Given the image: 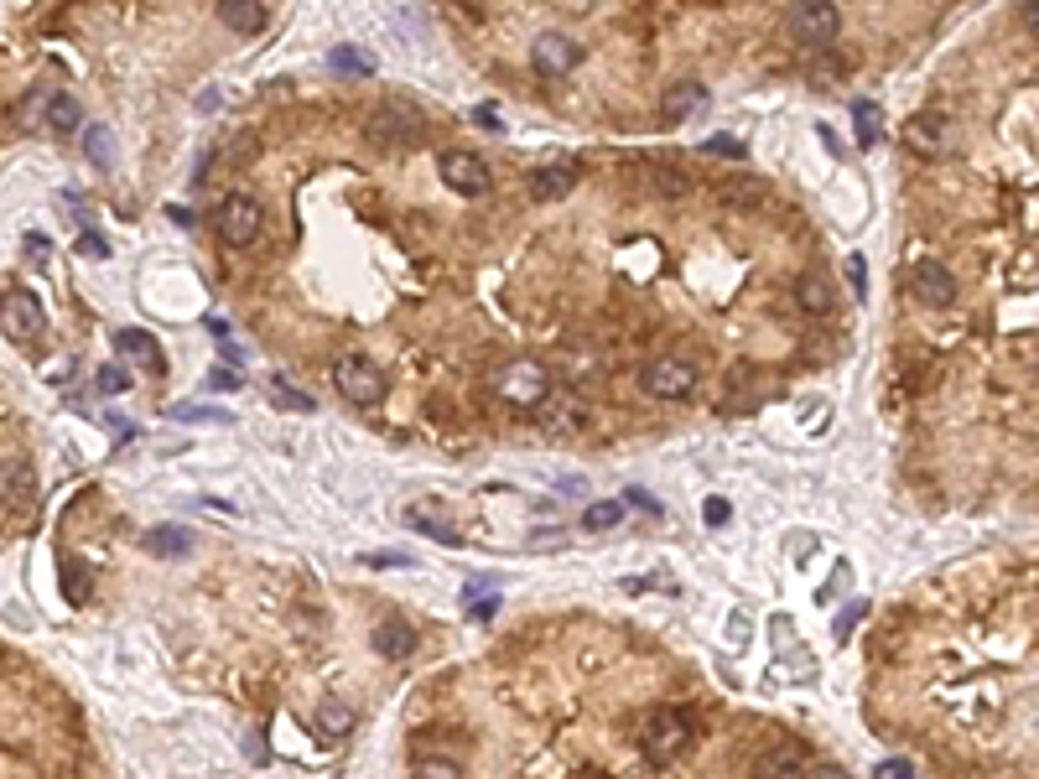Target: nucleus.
Listing matches in <instances>:
<instances>
[{
    "instance_id": "35",
    "label": "nucleus",
    "mask_w": 1039,
    "mask_h": 779,
    "mask_svg": "<svg viewBox=\"0 0 1039 779\" xmlns=\"http://www.w3.org/2000/svg\"><path fill=\"white\" fill-rule=\"evenodd\" d=\"M702 520H707V526H728V499H707V509H702Z\"/></svg>"
},
{
    "instance_id": "18",
    "label": "nucleus",
    "mask_w": 1039,
    "mask_h": 779,
    "mask_svg": "<svg viewBox=\"0 0 1039 779\" xmlns=\"http://www.w3.org/2000/svg\"><path fill=\"white\" fill-rule=\"evenodd\" d=\"M375 650L385 661H401V655L416 650V634H411V624H401V619H385V624L375 629Z\"/></svg>"
},
{
    "instance_id": "27",
    "label": "nucleus",
    "mask_w": 1039,
    "mask_h": 779,
    "mask_svg": "<svg viewBox=\"0 0 1039 779\" xmlns=\"http://www.w3.org/2000/svg\"><path fill=\"white\" fill-rule=\"evenodd\" d=\"M852 120H858V141H863V146H873V141H879V104L858 100V104H852Z\"/></svg>"
},
{
    "instance_id": "39",
    "label": "nucleus",
    "mask_w": 1039,
    "mask_h": 779,
    "mask_svg": "<svg viewBox=\"0 0 1039 779\" xmlns=\"http://www.w3.org/2000/svg\"><path fill=\"white\" fill-rule=\"evenodd\" d=\"M79 255H89V260H100V255H104V239H100V235H84V239H79Z\"/></svg>"
},
{
    "instance_id": "15",
    "label": "nucleus",
    "mask_w": 1039,
    "mask_h": 779,
    "mask_svg": "<svg viewBox=\"0 0 1039 779\" xmlns=\"http://www.w3.org/2000/svg\"><path fill=\"white\" fill-rule=\"evenodd\" d=\"M754 779H806L801 748H769L754 759Z\"/></svg>"
},
{
    "instance_id": "14",
    "label": "nucleus",
    "mask_w": 1039,
    "mask_h": 779,
    "mask_svg": "<svg viewBox=\"0 0 1039 779\" xmlns=\"http://www.w3.org/2000/svg\"><path fill=\"white\" fill-rule=\"evenodd\" d=\"M219 21L229 27V32H239V37H256V32H266L271 11H266L260 0H229V6H219Z\"/></svg>"
},
{
    "instance_id": "21",
    "label": "nucleus",
    "mask_w": 1039,
    "mask_h": 779,
    "mask_svg": "<svg viewBox=\"0 0 1039 779\" xmlns=\"http://www.w3.org/2000/svg\"><path fill=\"white\" fill-rule=\"evenodd\" d=\"M120 354H131V359H146V364H152V370H162V349H156V339H152V333H136V328H131V333H120Z\"/></svg>"
},
{
    "instance_id": "40",
    "label": "nucleus",
    "mask_w": 1039,
    "mask_h": 779,
    "mask_svg": "<svg viewBox=\"0 0 1039 779\" xmlns=\"http://www.w3.org/2000/svg\"><path fill=\"white\" fill-rule=\"evenodd\" d=\"M811 779H852V775L842 769V764H817V769H811Z\"/></svg>"
},
{
    "instance_id": "22",
    "label": "nucleus",
    "mask_w": 1039,
    "mask_h": 779,
    "mask_svg": "<svg viewBox=\"0 0 1039 779\" xmlns=\"http://www.w3.org/2000/svg\"><path fill=\"white\" fill-rule=\"evenodd\" d=\"M318 728H323L328 738H343V733H354V712L343 707V702H323V707H318Z\"/></svg>"
},
{
    "instance_id": "24",
    "label": "nucleus",
    "mask_w": 1039,
    "mask_h": 779,
    "mask_svg": "<svg viewBox=\"0 0 1039 779\" xmlns=\"http://www.w3.org/2000/svg\"><path fill=\"white\" fill-rule=\"evenodd\" d=\"M0 489H6V499H17V494L32 499V468H27V463H6V468H0Z\"/></svg>"
},
{
    "instance_id": "19",
    "label": "nucleus",
    "mask_w": 1039,
    "mask_h": 779,
    "mask_svg": "<svg viewBox=\"0 0 1039 779\" xmlns=\"http://www.w3.org/2000/svg\"><path fill=\"white\" fill-rule=\"evenodd\" d=\"M796 302H801L806 312H832V287H827V276H801V281H796Z\"/></svg>"
},
{
    "instance_id": "26",
    "label": "nucleus",
    "mask_w": 1039,
    "mask_h": 779,
    "mask_svg": "<svg viewBox=\"0 0 1039 779\" xmlns=\"http://www.w3.org/2000/svg\"><path fill=\"white\" fill-rule=\"evenodd\" d=\"M63 588H69V603H89V567L84 561H63Z\"/></svg>"
},
{
    "instance_id": "12",
    "label": "nucleus",
    "mask_w": 1039,
    "mask_h": 779,
    "mask_svg": "<svg viewBox=\"0 0 1039 779\" xmlns=\"http://www.w3.org/2000/svg\"><path fill=\"white\" fill-rule=\"evenodd\" d=\"M530 58H536V69H541L546 79H562L567 69H578V42H567V37L551 32V37H541V42H536V52H530Z\"/></svg>"
},
{
    "instance_id": "7",
    "label": "nucleus",
    "mask_w": 1039,
    "mask_h": 779,
    "mask_svg": "<svg viewBox=\"0 0 1039 779\" xmlns=\"http://www.w3.org/2000/svg\"><path fill=\"white\" fill-rule=\"evenodd\" d=\"M0 318L11 328V339H21V343H37L48 333V312H42V302H37L32 291H11L6 307H0Z\"/></svg>"
},
{
    "instance_id": "11",
    "label": "nucleus",
    "mask_w": 1039,
    "mask_h": 779,
    "mask_svg": "<svg viewBox=\"0 0 1039 779\" xmlns=\"http://www.w3.org/2000/svg\"><path fill=\"white\" fill-rule=\"evenodd\" d=\"M572 187H578V167H572V162H551V167H541L530 177V198H536V204H557Z\"/></svg>"
},
{
    "instance_id": "23",
    "label": "nucleus",
    "mask_w": 1039,
    "mask_h": 779,
    "mask_svg": "<svg viewBox=\"0 0 1039 779\" xmlns=\"http://www.w3.org/2000/svg\"><path fill=\"white\" fill-rule=\"evenodd\" d=\"M84 152H89V162H94V167H110V162H115V141H110V131H104V125H89V131H84Z\"/></svg>"
},
{
    "instance_id": "38",
    "label": "nucleus",
    "mask_w": 1039,
    "mask_h": 779,
    "mask_svg": "<svg viewBox=\"0 0 1039 779\" xmlns=\"http://www.w3.org/2000/svg\"><path fill=\"white\" fill-rule=\"evenodd\" d=\"M707 152H713V156H744V141L717 136V141H707Z\"/></svg>"
},
{
    "instance_id": "10",
    "label": "nucleus",
    "mask_w": 1039,
    "mask_h": 779,
    "mask_svg": "<svg viewBox=\"0 0 1039 779\" xmlns=\"http://www.w3.org/2000/svg\"><path fill=\"white\" fill-rule=\"evenodd\" d=\"M437 172H443V183L453 187V193H468V198L489 187V167H484L474 152H443Z\"/></svg>"
},
{
    "instance_id": "31",
    "label": "nucleus",
    "mask_w": 1039,
    "mask_h": 779,
    "mask_svg": "<svg viewBox=\"0 0 1039 779\" xmlns=\"http://www.w3.org/2000/svg\"><path fill=\"white\" fill-rule=\"evenodd\" d=\"M416 779H463L453 759H416Z\"/></svg>"
},
{
    "instance_id": "6",
    "label": "nucleus",
    "mask_w": 1039,
    "mask_h": 779,
    "mask_svg": "<svg viewBox=\"0 0 1039 779\" xmlns=\"http://www.w3.org/2000/svg\"><path fill=\"white\" fill-rule=\"evenodd\" d=\"M339 390L354 401V406H380L385 401V380H380L375 364H364V359H339Z\"/></svg>"
},
{
    "instance_id": "17",
    "label": "nucleus",
    "mask_w": 1039,
    "mask_h": 779,
    "mask_svg": "<svg viewBox=\"0 0 1039 779\" xmlns=\"http://www.w3.org/2000/svg\"><path fill=\"white\" fill-rule=\"evenodd\" d=\"M941 141H946V120H941V115H915L910 125H904V146H910V152L936 156Z\"/></svg>"
},
{
    "instance_id": "8",
    "label": "nucleus",
    "mask_w": 1039,
    "mask_h": 779,
    "mask_svg": "<svg viewBox=\"0 0 1039 779\" xmlns=\"http://www.w3.org/2000/svg\"><path fill=\"white\" fill-rule=\"evenodd\" d=\"M910 297L925 307H946L956 297L952 271H946L941 260H915V266H910Z\"/></svg>"
},
{
    "instance_id": "30",
    "label": "nucleus",
    "mask_w": 1039,
    "mask_h": 779,
    "mask_svg": "<svg viewBox=\"0 0 1039 779\" xmlns=\"http://www.w3.org/2000/svg\"><path fill=\"white\" fill-rule=\"evenodd\" d=\"M333 69H339V73H359V79H370V73H375V63H370L364 52L339 48V52H333Z\"/></svg>"
},
{
    "instance_id": "4",
    "label": "nucleus",
    "mask_w": 1039,
    "mask_h": 779,
    "mask_svg": "<svg viewBox=\"0 0 1039 779\" xmlns=\"http://www.w3.org/2000/svg\"><path fill=\"white\" fill-rule=\"evenodd\" d=\"M790 32L801 37V42H811V48H821V42H832V37L842 32V11H837V6H827V0L790 6Z\"/></svg>"
},
{
    "instance_id": "25",
    "label": "nucleus",
    "mask_w": 1039,
    "mask_h": 779,
    "mask_svg": "<svg viewBox=\"0 0 1039 779\" xmlns=\"http://www.w3.org/2000/svg\"><path fill=\"white\" fill-rule=\"evenodd\" d=\"M48 125L52 131H73V125H79V100H73V94H52L48 100Z\"/></svg>"
},
{
    "instance_id": "41",
    "label": "nucleus",
    "mask_w": 1039,
    "mask_h": 779,
    "mask_svg": "<svg viewBox=\"0 0 1039 779\" xmlns=\"http://www.w3.org/2000/svg\"><path fill=\"white\" fill-rule=\"evenodd\" d=\"M235 385H239V380H235L229 370H214V374H208V390H235Z\"/></svg>"
},
{
    "instance_id": "16",
    "label": "nucleus",
    "mask_w": 1039,
    "mask_h": 779,
    "mask_svg": "<svg viewBox=\"0 0 1039 779\" xmlns=\"http://www.w3.org/2000/svg\"><path fill=\"white\" fill-rule=\"evenodd\" d=\"M707 104V89L702 84H676V89H665V100H661V120L665 125H682V120H692Z\"/></svg>"
},
{
    "instance_id": "29",
    "label": "nucleus",
    "mask_w": 1039,
    "mask_h": 779,
    "mask_svg": "<svg viewBox=\"0 0 1039 779\" xmlns=\"http://www.w3.org/2000/svg\"><path fill=\"white\" fill-rule=\"evenodd\" d=\"M271 401L281 411H312V395H302V390H291L287 380H271Z\"/></svg>"
},
{
    "instance_id": "33",
    "label": "nucleus",
    "mask_w": 1039,
    "mask_h": 779,
    "mask_svg": "<svg viewBox=\"0 0 1039 779\" xmlns=\"http://www.w3.org/2000/svg\"><path fill=\"white\" fill-rule=\"evenodd\" d=\"M655 187H661V193H671V198H682L686 187H692V177H686V172H676V167H655Z\"/></svg>"
},
{
    "instance_id": "34",
    "label": "nucleus",
    "mask_w": 1039,
    "mask_h": 779,
    "mask_svg": "<svg viewBox=\"0 0 1039 779\" xmlns=\"http://www.w3.org/2000/svg\"><path fill=\"white\" fill-rule=\"evenodd\" d=\"M100 390L104 395H125V390H131V374L120 370V364H110V370H100Z\"/></svg>"
},
{
    "instance_id": "36",
    "label": "nucleus",
    "mask_w": 1039,
    "mask_h": 779,
    "mask_svg": "<svg viewBox=\"0 0 1039 779\" xmlns=\"http://www.w3.org/2000/svg\"><path fill=\"white\" fill-rule=\"evenodd\" d=\"M879 779H915V769H910L904 759H884L879 764Z\"/></svg>"
},
{
    "instance_id": "9",
    "label": "nucleus",
    "mask_w": 1039,
    "mask_h": 779,
    "mask_svg": "<svg viewBox=\"0 0 1039 779\" xmlns=\"http://www.w3.org/2000/svg\"><path fill=\"white\" fill-rule=\"evenodd\" d=\"M416 131H422V115H416L411 104H385V110H375V120H370V136H375L380 146H406V141H416Z\"/></svg>"
},
{
    "instance_id": "37",
    "label": "nucleus",
    "mask_w": 1039,
    "mask_h": 779,
    "mask_svg": "<svg viewBox=\"0 0 1039 779\" xmlns=\"http://www.w3.org/2000/svg\"><path fill=\"white\" fill-rule=\"evenodd\" d=\"M848 271H852V291L863 297V291H869V266H863V255H852V266H848Z\"/></svg>"
},
{
    "instance_id": "2",
    "label": "nucleus",
    "mask_w": 1039,
    "mask_h": 779,
    "mask_svg": "<svg viewBox=\"0 0 1039 779\" xmlns=\"http://www.w3.org/2000/svg\"><path fill=\"white\" fill-rule=\"evenodd\" d=\"M640 385L655 401H686L697 390V364H686V359H650L645 370H640Z\"/></svg>"
},
{
    "instance_id": "1",
    "label": "nucleus",
    "mask_w": 1039,
    "mask_h": 779,
    "mask_svg": "<svg viewBox=\"0 0 1039 779\" xmlns=\"http://www.w3.org/2000/svg\"><path fill=\"white\" fill-rule=\"evenodd\" d=\"M686 744H692V723H686V712H676V707H661L645 723V733H640V748H645L655 764H671L676 754H686Z\"/></svg>"
},
{
    "instance_id": "28",
    "label": "nucleus",
    "mask_w": 1039,
    "mask_h": 779,
    "mask_svg": "<svg viewBox=\"0 0 1039 779\" xmlns=\"http://www.w3.org/2000/svg\"><path fill=\"white\" fill-rule=\"evenodd\" d=\"M619 520H624V505H614V499H603V505H588V515H582V526H588V530H614Z\"/></svg>"
},
{
    "instance_id": "32",
    "label": "nucleus",
    "mask_w": 1039,
    "mask_h": 779,
    "mask_svg": "<svg viewBox=\"0 0 1039 779\" xmlns=\"http://www.w3.org/2000/svg\"><path fill=\"white\" fill-rule=\"evenodd\" d=\"M411 526L422 530V536H437V541H443V546H458V530H447L443 520H426L422 509H411Z\"/></svg>"
},
{
    "instance_id": "13",
    "label": "nucleus",
    "mask_w": 1039,
    "mask_h": 779,
    "mask_svg": "<svg viewBox=\"0 0 1039 779\" xmlns=\"http://www.w3.org/2000/svg\"><path fill=\"white\" fill-rule=\"evenodd\" d=\"M717 198L728 208H759V204H769V183L754 177V172H733L728 183L717 187Z\"/></svg>"
},
{
    "instance_id": "3",
    "label": "nucleus",
    "mask_w": 1039,
    "mask_h": 779,
    "mask_svg": "<svg viewBox=\"0 0 1039 779\" xmlns=\"http://www.w3.org/2000/svg\"><path fill=\"white\" fill-rule=\"evenodd\" d=\"M219 235H224V245H235V250L256 245V239H260V204H256V198L229 193V198L219 204Z\"/></svg>"
},
{
    "instance_id": "5",
    "label": "nucleus",
    "mask_w": 1039,
    "mask_h": 779,
    "mask_svg": "<svg viewBox=\"0 0 1039 779\" xmlns=\"http://www.w3.org/2000/svg\"><path fill=\"white\" fill-rule=\"evenodd\" d=\"M495 390L505 395V401H515V406H536V401H546L551 380H546L541 364H505L499 380H495Z\"/></svg>"
},
{
    "instance_id": "42",
    "label": "nucleus",
    "mask_w": 1039,
    "mask_h": 779,
    "mask_svg": "<svg viewBox=\"0 0 1039 779\" xmlns=\"http://www.w3.org/2000/svg\"><path fill=\"white\" fill-rule=\"evenodd\" d=\"M630 505H640V509H650V515H661V505H655V499H650V494H640V489H634V494H630Z\"/></svg>"
},
{
    "instance_id": "20",
    "label": "nucleus",
    "mask_w": 1039,
    "mask_h": 779,
    "mask_svg": "<svg viewBox=\"0 0 1039 779\" xmlns=\"http://www.w3.org/2000/svg\"><path fill=\"white\" fill-rule=\"evenodd\" d=\"M146 551H152V557H183V551H188V530H177V526L146 530Z\"/></svg>"
}]
</instances>
